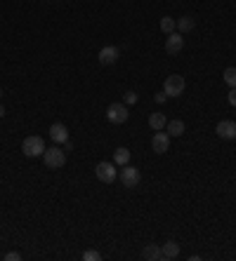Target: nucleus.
I'll use <instances>...</instances> for the list:
<instances>
[{
	"instance_id": "obj_24",
	"label": "nucleus",
	"mask_w": 236,
	"mask_h": 261,
	"mask_svg": "<svg viewBox=\"0 0 236 261\" xmlns=\"http://www.w3.org/2000/svg\"><path fill=\"white\" fill-rule=\"evenodd\" d=\"M154 99H156V104H163V101L168 99V94H165V92H161V94H154Z\"/></svg>"
},
{
	"instance_id": "obj_18",
	"label": "nucleus",
	"mask_w": 236,
	"mask_h": 261,
	"mask_svg": "<svg viewBox=\"0 0 236 261\" xmlns=\"http://www.w3.org/2000/svg\"><path fill=\"white\" fill-rule=\"evenodd\" d=\"M175 29H177V19H173V17H163L161 19V31L168 36V33H173Z\"/></svg>"
},
{
	"instance_id": "obj_21",
	"label": "nucleus",
	"mask_w": 236,
	"mask_h": 261,
	"mask_svg": "<svg viewBox=\"0 0 236 261\" xmlns=\"http://www.w3.org/2000/svg\"><path fill=\"white\" fill-rule=\"evenodd\" d=\"M123 104H128V106H130V104H137V92L130 90V92L123 94Z\"/></svg>"
},
{
	"instance_id": "obj_10",
	"label": "nucleus",
	"mask_w": 236,
	"mask_h": 261,
	"mask_svg": "<svg viewBox=\"0 0 236 261\" xmlns=\"http://www.w3.org/2000/svg\"><path fill=\"white\" fill-rule=\"evenodd\" d=\"M118 54H121V50H118L116 45H106L99 50V64L102 66H111V64L118 62Z\"/></svg>"
},
{
	"instance_id": "obj_13",
	"label": "nucleus",
	"mask_w": 236,
	"mask_h": 261,
	"mask_svg": "<svg viewBox=\"0 0 236 261\" xmlns=\"http://www.w3.org/2000/svg\"><path fill=\"white\" fill-rule=\"evenodd\" d=\"M142 259H147V261H163L161 247H158V245H147L144 249H142Z\"/></svg>"
},
{
	"instance_id": "obj_4",
	"label": "nucleus",
	"mask_w": 236,
	"mask_h": 261,
	"mask_svg": "<svg viewBox=\"0 0 236 261\" xmlns=\"http://www.w3.org/2000/svg\"><path fill=\"white\" fill-rule=\"evenodd\" d=\"M118 179H121V184L126 186V188H137L142 181V174H140V169L133 167V165H123V169L118 172Z\"/></svg>"
},
{
	"instance_id": "obj_25",
	"label": "nucleus",
	"mask_w": 236,
	"mask_h": 261,
	"mask_svg": "<svg viewBox=\"0 0 236 261\" xmlns=\"http://www.w3.org/2000/svg\"><path fill=\"white\" fill-rule=\"evenodd\" d=\"M0 118H5V108H3V104H0Z\"/></svg>"
},
{
	"instance_id": "obj_26",
	"label": "nucleus",
	"mask_w": 236,
	"mask_h": 261,
	"mask_svg": "<svg viewBox=\"0 0 236 261\" xmlns=\"http://www.w3.org/2000/svg\"><path fill=\"white\" fill-rule=\"evenodd\" d=\"M0 97H3V90H0Z\"/></svg>"
},
{
	"instance_id": "obj_8",
	"label": "nucleus",
	"mask_w": 236,
	"mask_h": 261,
	"mask_svg": "<svg viewBox=\"0 0 236 261\" xmlns=\"http://www.w3.org/2000/svg\"><path fill=\"white\" fill-rule=\"evenodd\" d=\"M215 134L224 141H234L236 139V123L234 120H220L217 127H215Z\"/></svg>"
},
{
	"instance_id": "obj_2",
	"label": "nucleus",
	"mask_w": 236,
	"mask_h": 261,
	"mask_svg": "<svg viewBox=\"0 0 236 261\" xmlns=\"http://www.w3.org/2000/svg\"><path fill=\"white\" fill-rule=\"evenodd\" d=\"M22 151L26 158H40V155L45 153V141H43V137H26L22 141Z\"/></svg>"
},
{
	"instance_id": "obj_5",
	"label": "nucleus",
	"mask_w": 236,
	"mask_h": 261,
	"mask_svg": "<svg viewBox=\"0 0 236 261\" xmlns=\"http://www.w3.org/2000/svg\"><path fill=\"white\" fill-rule=\"evenodd\" d=\"M184 87H187V83H184V78L182 76H177V73H175V76H168L165 78V83H163V92L168 94V97H180L182 92H184Z\"/></svg>"
},
{
	"instance_id": "obj_17",
	"label": "nucleus",
	"mask_w": 236,
	"mask_h": 261,
	"mask_svg": "<svg viewBox=\"0 0 236 261\" xmlns=\"http://www.w3.org/2000/svg\"><path fill=\"white\" fill-rule=\"evenodd\" d=\"M165 123H168V120H165V115H163V113H151V115H149V127H151L154 132L163 130Z\"/></svg>"
},
{
	"instance_id": "obj_19",
	"label": "nucleus",
	"mask_w": 236,
	"mask_h": 261,
	"mask_svg": "<svg viewBox=\"0 0 236 261\" xmlns=\"http://www.w3.org/2000/svg\"><path fill=\"white\" fill-rule=\"evenodd\" d=\"M222 78H224V83H227L229 87H236V69H234V66H229V69H224Z\"/></svg>"
},
{
	"instance_id": "obj_1",
	"label": "nucleus",
	"mask_w": 236,
	"mask_h": 261,
	"mask_svg": "<svg viewBox=\"0 0 236 261\" xmlns=\"http://www.w3.org/2000/svg\"><path fill=\"white\" fill-rule=\"evenodd\" d=\"M43 162H45L47 169H62L64 165H66V151H62L59 146L45 148V153H43Z\"/></svg>"
},
{
	"instance_id": "obj_6",
	"label": "nucleus",
	"mask_w": 236,
	"mask_h": 261,
	"mask_svg": "<svg viewBox=\"0 0 236 261\" xmlns=\"http://www.w3.org/2000/svg\"><path fill=\"white\" fill-rule=\"evenodd\" d=\"M94 174H97V179H99L102 184H113L118 177V169L113 162H99V165L94 167Z\"/></svg>"
},
{
	"instance_id": "obj_15",
	"label": "nucleus",
	"mask_w": 236,
	"mask_h": 261,
	"mask_svg": "<svg viewBox=\"0 0 236 261\" xmlns=\"http://www.w3.org/2000/svg\"><path fill=\"white\" fill-rule=\"evenodd\" d=\"M130 158H133V153L128 151V148H116L113 151V165H118V167H123V165H130Z\"/></svg>"
},
{
	"instance_id": "obj_20",
	"label": "nucleus",
	"mask_w": 236,
	"mask_h": 261,
	"mask_svg": "<svg viewBox=\"0 0 236 261\" xmlns=\"http://www.w3.org/2000/svg\"><path fill=\"white\" fill-rule=\"evenodd\" d=\"M102 259V254L94 252V249H87V252H83V261H99Z\"/></svg>"
},
{
	"instance_id": "obj_16",
	"label": "nucleus",
	"mask_w": 236,
	"mask_h": 261,
	"mask_svg": "<svg viewBox=\"0 0 236 261\" xmlns=\"http://www.w3.org/2000/svg\"><path fill=\"white\" fill-rule=\"evenodd\" d=\"M165 130H168V134H170V137H182L187 127H184V123H182V120H177V118H175V120H168V123H165Z\"/></svg>"
},
{
	"instance_id": "obj_3",
	"label": "nucleus",
	"mask_w": 236,
	"mask_h": 261,
	"mask_svg": "<svg viewBox=\"0 0 236 261\" xmlns=\"http://www.w3.org/2000/svg\"><path fill=\"white\" fill-rule=\"evenodd\" d=\"M130 118V111H128V104L123 101H113L109 108H106V120L113 125H123Z\"/></svg>"
},
{
	"instance_id": "obj_22",
	"label": "nucleus",
	"mask_w": 236,
	"mask_h": 261,
	"mask_svg": "<svg viewBox=\"0 0 236 261\" xmlns=\"http://www.w3.org/2000/svg\"><path fill=\"white\" fill-rule=\"evenodd\" d=\"M227 101H229V104H231V106H236V87H229Z\"/></svg>"
},
{
	"instance_id": "obj_12",
	"label": "nucleus",
	"mask_w": 236,
	"mask_h": 261,
	"mask_svg": "<svg viewBox=\"0 0 236 261\" xmlns=\"http://www.w3.org/2000/svg\"><path fill=\"white\" fill-rule=\"evenodd\" d=\"M161 254H163V261L177 259V256H180V245H177L175 240H168L165 245H161Z\"/></svg>"
},
{
	"instance_id": "obj_11",
	"label": "nucleus",
	"mask_w": 236,
	"mask_h": 261,
	"mask_svg": "<svg viewBox=\"0 0 236 261\" xmlns=\"http://www.w3.org/2000/svg\"><path fill=\"white\" fill-rule=\"evenodd\" d=\"M50 139L55 141L57 146H59V144H66V141H69V130H66V125L64 123L52 125V127H50Z\"/></svg>"
},
{
	"instance_id": "obj_9",
	"label": "nucleus",
	"mask_w": 236,
	"mask_h": 261,
	"mask_svg": "<svg viewBox=\"0 0 236 261\" xmlns=\"http://www.w3.org/2000/svg\"><path fill=\"white\" fill-rule=\"evenodd\" d=\"M151 148H154L158 155L165 153V151L170 148V134H168V132H161V130H158L156 134H154V139H151Z\"/></svg>"
},
{
	"instance_id": "obj_7",
	"label": "nucleus",
	"mask_w": 236,
	"mask_h": 261,
	"mask_svg": "<svg viewBox=\"0 0 236 261\" xmlns=\"http://www.w3.org/2000/svg\"><path fill=\"white\" fill-rule=\"evenodd\" d=\"M182 47H184V36L177 31L168 33V38H165V52L170 54V57H175V54L182 52Z\"/></svg>"
},
{
	"instance_id": "obj_23",
	"label": "nucleus",
	"mask_w": 236,
	"mask_h": 261,
	"mask_svg": "<svg viewBox=\"0 0 236 261\" xmlns=\"http://www.w3.org/2000/svg\"><path fill=\"white\" fill-rule=\"evenodd\" d=\"M5 261H22V254L19 252H8L5 254Z\"/></svg>"
},
{
	"instance_id": "obj_14",
	"label": "nucleus",
	"mask_w": 236,
	"mask_h": 261,
	"mask_svg": "<svg viewBox=\"0 0 236 261\" xmlns=\"http://www.w3.org/2000/svg\"><path fill=\"white\" fill-rule=\"evenodd\" d=\"M194 26H196V19L194 17H189V15H184V17H180L177 19V33H189V31H194Z\"/></svg>"
}]
</instances>
